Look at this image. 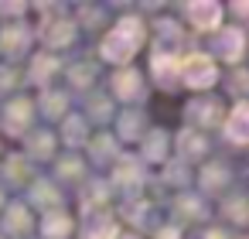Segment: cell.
I'll list each match as a JSON object with an SVG mask.
<instances>
[{"instance_id":"cell-1","label":"cell","mask_w":249,"mask_h":239,"mask_svg":"<svg viewBox=\"0 0 249 239\" xmlns=\"http://www.w3.org/2000/svg\"><path fill=\"white\" fill-rule=\"evenodd\" d=\"M188 82L191 86H208L212 82V65L205 58H191L188 62Z\"/></svg>"},{"instance_id":"cell-2","label":"cell","mask_w":249,"mask_h":239,"mask_svg":"<svg viewBox=\"0 0 249 239\" xmlns=\"http://www.w3.org/2000/svg\"><path fill=\"white\" fill-rule=\"evenodd\" d=\"M242 123H246V110H239L235 120H232V137H235V140H242Z\"/></svg>"}]
</instances>
